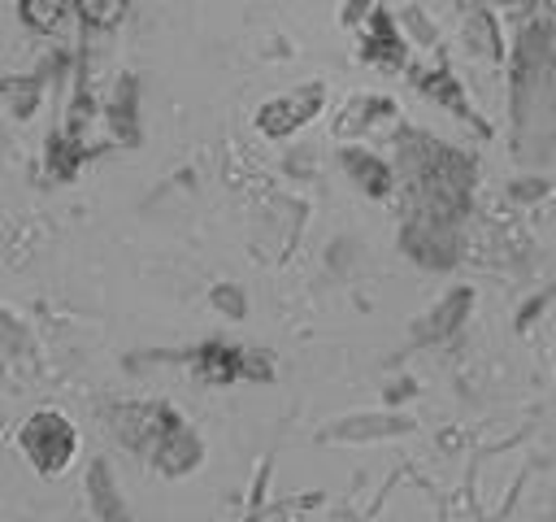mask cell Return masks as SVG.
Segmentation results:
<instances>
[{
  "instance_id": "6da1fadb",
  "label": "cell",
  "mask_w": 556,
  "mask_h": 522,
  "mask_svg": "<svg viewBox=\"0 0 556 522\" xmlns=\"http://www.w3.org/2000/svg\"><path fill=\"white\" fill-rule=\"evenodd\" d=\"M17 444H22V452H26L43 474H56V470H65L70 457H74V426H70L61 413L39 409V413L22 426Z\"/></svg>"
},
{
  "instance_id": "7a4b0ae2",
  "label": "cell",
  "mask_w": 556,
  "mask_h": 522,
  "mask_svg": "<svg viewBox=\"0 0 556 522\" xmlns=\"http://www.w3.org/2000/svg\"><path fill=\"white\" fill-rule=\"evenodd\" d=\"M65 13H70V0H22V22L39 35L56 30L65 22Z\"/></svg>"
},
{
  "instance_id": "3957f363",
  "label": "cell",
  "mask_w": 556,
  "mask_h": 522,
  "mask_svg": "<svg viewBox=\"0 0 556 522\" xmlns=\"http://www.w3.org/2000/svg\"><path fill=\"white\" fill-rule=\"evenodd\" d=\"M74 4L91 30H113L126 17V0H74Z\"/></svg>"
}]
</instances>
